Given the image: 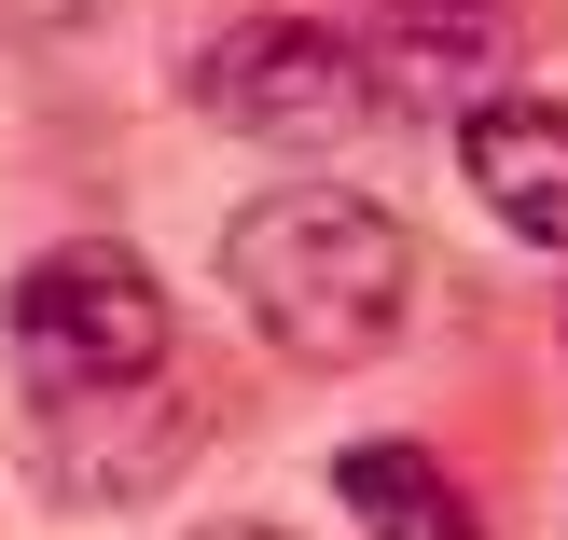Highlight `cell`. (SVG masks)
<instances>
[{
    "label": "cell",
    "instance_id": "8992f818",
    "mask_svg": "<svg viewBox=\"0 0 568 540\" xmlns=\"http://www.w3.org/2000/svg\"><path fill=\"white\" fill-rule=\"evenodd\" d=\"M458 181L486 194L499 236L568 249V98H486L458 125Z\"/></svg>",
    "mask_w": 568,
    "mask_h": 540
},
{
    "label": "cell",
    "instance_id": "52a82bcc",
    "mask_svg": "<svg viewBox=\"0 0 568 540\" xmlns=\"http://www.w3.org/2000/svg\"><path fill=\"white\" fill-rule=\"evenodd\" d=\"M333 499L361 513V540H486L471 486L430 444H347V458H333Z\"/></svg>",
    "mask_w": 568,
    "mask_h": 540
},
{
    "label": "cell",
    "instance_id": "5b68a950",
    "mask_svg": "<svg viewBox=\"0 0 568 540\" xmlns=\"http://www.w3.org/2000/svg\"><path fill=\"white\" fill-rule=\"evenodd\" d=\"M361 70H375L388 111H444V125H471L486 98H514V42H499V0H361L347 14Z\"/></svg>",
    "mask_w": 568,
    "mask_h": 540
},
{
    "label": "cell",
    "instance_id": "3957f363",
    "mask_svg": "<svg viewBox=\"0 0 568 540\" xmlns=\"http://www.w3.org/2000/svg\"><path fill=\"white\" fill-rule=\"evenodd\" d=\"M194 444H209V416H194L181 360L111 375V388H28V471L55 513H139L194 471Z\"/></svg>",
    "mask_w": 568,
    "mask_h": 540
},
{
    "label": "cell",
    "instance_id": "277c9868",
    "mask_svg": "<svg viewBox=\"0 0 568 540\" xmlns=\"http://www.w3.org/2000/svg\"><path fill=\"white\" fill-rule=\"evenodd\" d=\"M194 111H209L222 139H264V153H333V139L375 125V70H361L347 28L320 14H250L222 28V42H194Z\"/></svg>",
    "mask_w": 568,
    "mask_h": 540
},
{
    "label": "cell",
    "instance_id": "7a4b0ae2",
    "mask_svg": "<svg viewBox=\"0 0 568 540\" xmlns=\"http://www.w3.org/2000/svg\"><path fill=\"white\" fill-rule=\"evenodd\" d=\"M0 347L28 388H111V375H166L181 360V305L125 236H55L14 264L0 292Z\"/></svg>",
    "mask_w": 568,
    "mask_h": 540
},
{
    "label": "cell",
    "instance_id": "6da1fadb",
    "mask_svg": "<svg viewBox=\"0 0 568 540\" xmlns=\"http://www.w3.org/2000/svg\"><path fill=\"white\" fill-rule=\"evenodd\" d=\"M222 292H236V319L277 360L361 375V360H388L416 333L430 264H416V222L375 208L361 181H277L222 222Z\"/></svg>",
    "mask_w": 568,
    "mask_h": 540
},
{
    "label": "cell",
    "instance_id": "ba28073f",
    "mask_svg": "<svg viewBox=\"0 0 568 540\" xmlns=\"http://www.w3.org/2000/svg\"><path fill=\"white\" fill-rule=\"evenodd\" d=\"M194 540H277V527H194Z\"/></svg>",
    "mask_w": 568,
    "mask_h": 540
}]
</instances>
